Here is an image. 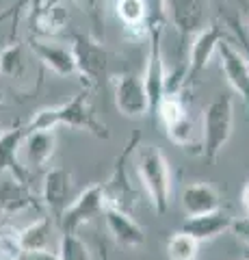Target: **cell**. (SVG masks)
I'll list each match as a JSON object with an SVG mask.
<instances>
[{
    "instance_id": "cell-1",
    "label": "cell",
    "mask_w": 249,
    "mask_h": 260,
    "mask_svg": "<svg viewBox=\"0 0 249 260\" xmlns=\"http://www.w3.org/2000/svg\"><path fill=\"white\" fill-rule=\"evenodd\" d=\"M57 126H69L74 130H85L98 139H109V128L95 117L89 89H83L76 95H72L67 102L59 104V107L42 109L35 113V117L26 124L28 130H39V128H57Z\"/></svg>"
},
{
    "instance_id": "cell-2",
    "label": "cell",
    "mask_w": 249,
    "mask_h": 260,
    "mask_svg": "<svg viewBox=\"0 0 249 260\" xmlns=\"http://www.w3.org/2000/svg\"><path fill=\"white\" fill-rule=\"evenodd\" d=\"M134 165L152 206L158 215H165L171 202V172L165 154L156 145H143L136 152Z\"/></svg>"
},
{
    "instance_id": "cell-3",
    "label": "cell",
    "mask_w": 249,
    "mask_h": 260,
    "mask_svg": "<svg viewBox=\"0 0 249 260\" xmlns=\"http://www.w3.org/2000/svg\"><path fill=\"white\" fill-rule=\"evenodd\" d=\"M234 128V100L228 93L215 95L204 109L202 117V154L215 162L232 137Z\"/></svg>"
},
{
    "instance_id": "cell-4",
    "label": "cell",
    "mask_w": 249,
    "mask_h": 260,
    "mask_svg": "<svg viewBox=\"0 0 249 260\" xmlns=\"http://www.w3.org/2000/svg\"><path fill=\"white\" fill-rule=\"evenodd\" d=\"M72 54L76 63V74L83 76L87 87H98L106 78L109 72V52L98 39L83 32L72 35Z\"/></svg>"
},
{
    "instance_id": "cell-5",
    "label": "cell",
    "mask_w": 249,
    "mask_h": 260,
    "mask_svg": "<svg viewBox=\"0 0 249 260\" xmlns=\"http://www.w3.org/2000/svg\"><path fill=\"white\" fill-rule=\"evenodd\" d=\"M139 141H141V135L139 133H134L130 139H128V143L124 145L122 154H119L117 160H115V167H113V172H111L109 180L102 184L106 206L119 208V210H124V213H130V215H132V208H134V202H136V191H134V186L130 182V176H128L126 160L136 150Z\"/></svg>"
},
{
    "instance_id": "cell-6",
    "label": "cell",
    "mask_w": 249,
    "mask_h": 260,
    "mask_svg": "<svg viewBox=\"0 0 249 260\" xmlns=\"http://www.w3.org/2000/svg\"><path fill=\"white\" fill-rule=\"evenodd\" d=\"M156 113L167 130L169 141L175 145H189L193 139V121L189 117V109L180 91H165L160 98Z\"/></svg>"
},
{
    "instance_id": "cell-7",
    "label": "cell",
    "mask_w": 249,
    "mask_h": 260,
    "mask_svg": "<svg viewBox=\"0 0 249 260\" xmlns=\"http://www.w3.org/2000/svg\"><path fill=\"white\" fill-rule=\"evenodd\" d=\"M106 208V200H104L102 184H91L87 186L83 193H78L74 200L69 202V206L63 210L59 217V228L61 232H78V228L87 223L89 219L98 217Z\"/></svg>"
},
{
    "instance_id": "cell-8",
    "label": "cell",
    "mask_w": 249,
    "mask_h": 260,
    "mask_svg": "<svg viewBox=\"0 0 249 260\" xmlns=\"http://www.w3.org/2000/svg\"><path fill=\"white\" fill-rule=\"evenodd\" d=\"M160 39H163V24H154L150 30V52H148V63H146V76H143L150 111H156L160 98L165 93V83H167V68L163 59Z\"/></svg>"
},
{
    "instance_id": "cell-9",
    "label": "cell",
    "mask_w": 249,
    "mask_h": 260,
    "mask_svg": "<svg viewBox=\"0 0 249 260\" xmlns=\"http://www.w3.org/2000/svg\"><path fill=\"white\" fill-rule=\"evenodd\" d=\"M115 107L124 117H143L150 113V102H148V91L143 85V78L136 74H119L115 76Z\"/></svg>"
},
{
    "instance_id": "cell-10",
    "label": "cell",
    "mask_w": 249,
    "mask_h": 260,
    "mask_svg": "<svg viewBox=\"0 0 249 260\" xmlns=\"http://www.w3.org/2000/svg\"><path fill=\"white\" fill-rule=\"evenodd\" d=\"M226 39V32L219 24H208L206 28L193 35L191 44V56H189V70H187V85L197 83V78L202 76L206 65L210 63L212 54H217V46Z\"/></svg>"
},
{
    "instance_id": "cell-11",
    "label": "cell",
    "mask_w": 249,
    "mask_h": 260,
    "mask_svg": "<svg viewBox=\"0 0 249 260\" xmlns=\"http://www.w3.org/2000/svg\"><path fill=\"white\" fill-rule=\"evenodd\" d=\"M171 24L182 37H193L208 26L210 0H165Z\"/></svg>"
},
{
    "instance_id": "cell-12",
    "label": "cell",
    "mask_w": 249,
    "mask_h": 260,
    "mask_svg": "<svg viewBox=\"0 0 249 260\" xmlns=\"http://www.w3.org/2000/svg\"><path fill=\"white\" fill-rule=\"evenodd\" d=\"M217 54H219L221 72L228 78L230 87L243 98L245 104H249V56L232 46L228 39L217 46Z\"/></svg>"
},
{
    "instance_id": "cell-13",
    "label": "cell",
    "mask_w": 249,
    "mask_h": 260,
    "mask_svg": "<svg viewBox=\"0 0 249 260\" xmlns=\"http://www.w3.org/2000/svg\"><path fill=\"white\" fill-rule=\"evenodd\" d=\"M117 18L128 30H134L136 35H150V30L154 24H163V9L167 5L158 7L152 13L150 11V0H117Z\"/></svg>"
},
{
    "instance_id": "cell-14",
    "label": "cell",
    "mask_w": 249,
    "mask_h": 260,
    "mask_svg": "<svg viewBox=\"0 0 249 260\" xmlns=\"http://www.w3.org/2000/svg\"><path fill=\"white\" fill-rule=\"evenodd\" d=\"M42 198H44V204L48 206V210H50L54 219L59 221L63 210H65L72 202V174L65 167H52L46 172Z\"/></svg>"
},
{
    "instance_id": "cell-15",
    "label": "cell",
    "mask_w": 249,
    "mask_h": 260,
    "mask_svg": "<svg viewBox=\"0 0 249 260\" xmlns=\"http://www.w3.org/2000/svg\"><path fill=\"white\" fill-rule=\"evenodd\" d=\"M24 137H26V124H15L0 133V174H9L28 182V169L18 160Z\"/></svg>"
},
{
    "instance_id": "cell-16",
    "label": "cell",
    "mask_w": 249,
    "mask_h": 260,
    "mask_svg": "<svg viewBox=\"0 0 249 260\" xmlns=\"http://www.w3.org/2000/svg\"><path fill=\"white\" fill-rule=\"evenodd\" d=\"M102 215H104V223H106L109 232L113 234V239L117 241V245L141 247L143 243H146V232H143V228L132 219L130 213L106 206Z\"/></svg>"
},
{
    "instance_id": "cell-17",
    "label": "cell",
    "mask_w": 249,
    "mask_h": 260,
    "mask_svg": "<svg viewBox=\"0 0 249 260\" xmlns=\"http://www.w3.org/2000/svg\"><path fill=\"white\" fill-rule=\"evenodd\" d=\"M33 191L28 189V182L13 178L9 174L0 176V213L5 215H18L28 210L35 204Z\"/></svg>"
},
{
    "instance_id": "cell-18",
    "label": "cell",
    "mask_w": 249,
    "mask_h": 260,
    "mask_svg": "<svg viewBox=\"0 0 249 260\" xmlns=\"http://www.w3.org/2000/svg\"><path fill=\"white\" fill-rule=\"evenodd\" d=\"M54 148H57V135L54 128H39V130H28L22 141L24 158H26L28 167H44L50 162Z\"/></svg>"
},
{
    "instance_id": "cell-19",
    "label": "cell",
    "mask_w": 249,
    "mask_h": 260,
    "mask_svg": "<svg viewBox=\"0 0 249 260\" xmlns=\"http://www.w3.org/2000/svg\"><path fill=\"white\" fill-rule=\"evenodd\" d=\"M182 208L189 217H199V215H208L215 210H221V198L217 189L208 182H195L189 184L182 191Z\"/></svg>"
},
{
    "instance_id": "cell-20",
    "label": "cell",
    "mask_w": 249,
    "mask_h": 260,
    "mask_svg": "<svg viewBox=\"0 0 249 260\" xmlns=\"http://www.w3.org/2000/svg\"><path fill=\"white\" fill-rule=\"evenodd\" d=\"M30 50H33V54L37 56V59L42 61L50 72H54L57 76H72V74H76L74 54H72V50H67V48L33 39V42H30Z\"/></svg>"
},
{
    "instance_id": "cell-21",
    "label": "cell",
    "mask_w": 249,
    "mask_h": 260,
    "mask_svg": "<svg viewBox=\"0 0 249 260\" xmlns=\"http://www.w3.org/2000/svg\"><path fill=\"white\" fill-rule=\"evenodd\" d=\"M230 223H232L230 215H226L223 210H215V213H208V215L189 217L182 225V232L191 234L197 243H204V241H212L219 234L230 230Z\"/></svg>"
},
{
    "instance_id": "cell-22",
    "label": "cell",
    "mask_w": 249,
    "mask_h": 260,
    "mask_svg": "<svg viewBox=\"0 0 249 260\" xmlns=\"http://www.w3.org/2000/svg\"><path fill=\"white\" fill-rule=\"evenodd\" d=\"M67 24V9L59 0H46L35 7V13H30V28L37 35H57Z\"/></svg>"
},
{
    "instance_id": "cell-23",
    "label": "cell",
    "mask_w": 249,
    "mask_h": 260,
    "mask_svg": "<svg viewBox=\"0 0 249 260\" xmlns=\"http://www.w3.org/2000/svg\"><path fill=\"white\" fill-rule=\"evenodd\" d=\"M54 223L50 217H39L37 221L28 223L20 230V243L24 251H39V249H50Z\"/></svg>"
},
{
    "instance_id": "cell-24",
    "label": "cell",
    "mask_w": 249,
    "mask_h": 260,
    "mask_svg": "<svg viewBox=\"0 0 249 260\" xmlns=\"http://www.w3.org/2000/svg\"><path fill=\"white\" fill-rule=\"evenodd\" d=\"M26 70V56H24L22 44H9L0 52V74L7 78H20Z\"/></svg>"
},
{
    "instance_id": "cell-25",
    "label": "cell",
    "mask_w": 249,
    "mask_h": 260,
    "mask_svg": "<svg viewBox=\"0 0 249 260\" xmlns=\"http://www.w3.org/2000/svg\"><path fill=\"white\" fill-rule=\"evenodd\" d=\"M199 243L187 232H175L167 243V256L169 260H195Z\"/></svg>"
},
{
    "instance_id": "cell-26",
    "label": "cell",
    "mask_w": 249,
    "mask_h": 260,
    "mask_svg": "<svg viewBox=\"0 0 249 260\" xmlns=\"http://www.w3.org/2000/svg\"><path fill=\"white\" fill-rule=\"evenodd\" d=\"M22 254L20 230L11 223H0V260H20Z\"/></svg>"
},
{
    "instance_id": "cell-27",
    "label": "cell",
    "mask_w": 249,
    "mask_h": 260,
    "mask_svg": "<svg viewBox=\"0 0 249 260\" xmlns=\"http://www.w3.org/2000/svg\"><path fill=\"white\" fill-rule=\"evenodd\" d=\"M59 258L61 260H91L89 247L76 232H61L59 241Z\"/></svg>"
},
{
    "instance_id": "cell-28",
    "label": "cell",
    "mask_w": 249,
    "mask_h": 260,
    "mask_svg": "<svg viewBox=\"0 0 249 260\" xmlns=\"http://www.w3.org/2000/svg\"><path fill=\"white\" fill-rule=\"evenodd\" d=\"M230 232L234 234L238 241H243L245 245H249V217H232V223H230Z\"/></svg>"
},
{
    "instance_id": "cell-29",
    "label": "cell",
    "mask_w": 249,
    "mask_h": 260,
    "mask_svg": "<svg viewBox=\"0 0 249 260\" xmlns=\"http://www.w3.org/2000/svg\"><path fill=\"white\" fill-rule=\"evenodd\" d=\"M20 260H61V258H59V251L39 249V251H24Z\"/></svg>"
},
{
    "instance_id": "cell-30",
    "label": "cell",
    "mask_w": 249,
    "mask_h": 260,
    "mask_svg": "<svg viewBox=\"0 0 249 260\" xmlns=\"http://www.w3.org/2000/svg\"><path fill=\"white\" fill-rule=\"evenodd\" d=\"M240 206H243V213L249 217V180L240 189Z\"/></svg>"
},
{
    "instance_id": "cell-31",
    "label": "cell",
    "mask_w": 249,
    "mask_h": 260,
    "mask_svg": "<svg viewBox=\"0 0 249 260\" xmlns=\"http://www.w3.org/2000/svg\"><path fill=\"white\" fill-rule=\"evenodd\" d=\"M100 260H111V258H109V254H106V249H104V247L100 249Z\"/></svg>"
},
{
    "instance_id": "cell-32",
    "label": "cell",
    "mask_w": 249,
    "mask_h": 260,
    "mask_svg": "<svg viewBox=\"0 0 249 260\" xmlns=\"http://www.w3.org/2000/svg\"><path fill=\"white\" fill-rule=\"evenodd\" d=\"M245 18H247V32H249V7H247V15H245Z\"/></svg>"
}]
</instances>
